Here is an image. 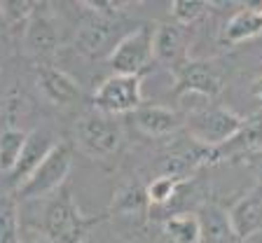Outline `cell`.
Returning a JSON list of instances; mask_svg holds the SVG:
<instances>
[{
  "instance_id": "27",
  "label": "cell",
  "mask_w": 262,
  "mask_h": 243,
  "mask_svg": "<svg viewBox=\"0 0 262 243\" xmlns=\"http://www.w3.org/2000/svg\"><path fill=\"white\" fill-rule=\"evenodd\" d=\"M255 171H257V178H260V183H262V157L257 159V166H255Z\"/></svg>"
},
{
  "instance_id": "16",
  "label": "cell",
  "mask_w": 262,
  "mask_h": 243,
  "mask_svg": "<svg viewBox=\"0 0 262 243\" xmlns=\"http://www.w3.org/2000/svg\"><path fill=\"white\" fill-rule=\"evenodd\" d=\"M257 150H262V117L248 119L234 138H229L225 145L215 147V162L236 157V154H251Z\"/></svg>"
},
{
  "instance_id": "5",
  "label": "cell",
  "mask_w": 262,
  "mask_h": 243,
  "mask_svg": "<svg viewBox=\"0 0 262 243\" xmlns=\"http://www.w3.org/2000/svg\"><path fill=\"white\" fill-rule=\"evenodd\" d=\"M152 33L147 26H138L136 31H129L117 40V47L113 49V54L108 56V63L113 68L115 75H136L141 73L155 59L152 49Z\"/></svg>"
},
{
  "instance_id": "26",
  "label": "cell",
  "mask_w": 262,
  "mask_h": 243,
  "mask_svg": "<svg viewBox=\"0 0 262 243\" xmlns=\"http://www.w3.org/2000/svg\"><path fill=\"white\" fill-rule=\"evenodd\" d=\"M255 96L262 101V77H260V80H257V84H255Z\"/></svg>"
},
{
  "instance_id": "6",
  "label": "cell",
  "mask_w": 262,
  "mask_h": 243,
  "mask_svg": "<svg viewBox=\"0 0 262 243\" xmlns=\"http://www.w3.org/2000/svg\"><path fill=\"white\" fill-rule=\"evenodd\" d=\"M143 103L141 77L136 75H110L94 92V108L103 115H124L136 113Z\"/></svg>"
},
{
  "instance_id": "24",
  "label": "cell",
  "mask_w": 262,
  "mask_h": 243,
  "mask_svg": "<svg viewBox=\"0 0 262 243\" xmlns=\"http://www.w3.org/2000/svg\"><path fill=\"white\" fill-rule=\"evenodd\" d=\"M35 3H21V0H14V3H0V14L7 24H21V21H31L33 14H35Z\"/></svg>"
},
{
  "instance_id": "23",
  "label": "cell",
  "mask_w": 262,
  "mask_h": 243,
  "mask_svg": "<svg viewBox=\"0 0 262 243\" xmlns=\"http://www.w3.org/2000/svg\"><path fill=\"white\" fill-rule=\"evenodd\" d=\"M206 3H199V0H176L171 3V16L178 26H187V24L196 21L206 12Z\"/></svg>"
},
{
  "instance_id": "8",
  "label": "cell",
  "mask_w": 262,
  "mask_h": 243,
  "mask_svg": "<svg viewBox=\"0 0 262 243\" xmlns=\"http://www.w3.org/2000/svg\"><path fill=\"white\" fill-rule=\"evenodd\" d=\"M113 19H105V16H98L92 21H84L77 31L75 38V47L80 49L84 56L89 59H96V56H105L113 54V49L117 47V42H113Z\"/></svg>"
},
{
  "instance_id": "13",
  "label": "cell",
  "mask_w": 262,
  "mask_h": 243,
  "mask_svg": "<svg viewBox=\"0 0 262 243\" xmlns=\"http://www.w3.org/2000/svg\"><path fill=\"white\" fill-rule=\"evenodd\" d=\"M38 86L52 105H73L80 98V86L68 73L54 65H42L38 73Z\"/></svg>"
},
{
  "instance_id": "9",
  "label": "cell",
  "mask_w": 262,
  "mask_h": 243,
  "mask_svg": "<svg viewBox=\"0 0 262 243\" xmlns=\"http://www.w3.org/2000/svg\"><path fill=\"white\" fill-rule=\"evenodd\" d=\"M56 147L54 143V136L49 134L47 129H35L28 134V141H26V147H24V154L16 164V168L12 171V180H14L16 189L21 187L28 178H31L35 168L49 157V152Z\"/></svg>"
},
{
  "instance_id": "10",
  "label": "cell",
  "mask_w": 262,
  "mask_h": 243,
  "mask_svg": "<svg viewBox=\"0 0 262 243\" xmlns=\"http://www.w3.org/2000/svg\"><path fill=\"white\" fill-rule=\"evenodd\" d=\"M229 225L236 238H248L262 229V185L246 192L229 211Z\"/></svg>"
},
{
  "instance_id": "1",
  "label": "cell",
  "mask_w": 262,
  "mask_h": 243,
  "mask_svg": "<svg viewBox=\"0 0 262 243\" xmlns=\"http://www.w3.org/2000/svg\"><path fill=\"white\" fill-rule=\"evenodd\" d=\"M103 220L105 217L82 215L71 189H63L45 213V232L54 243H87L92 229Z\"/></svg>"
},
{
  "instance_id": "15",
  "label": "cell",
  "mask_w": 262,
  "mask_h": 243,
  "mask_svg": "<svg viewBox=\"0 0 262 243\" xmlns=\"http://www.w3.org/2000/svg\"><path fill=\"white\" fill-rule=\"evenodd\" d=\"M155 59L162 63L180 65L185 59V33L178 24H159L152 33Z\"/></svg>"
},
{
  "instance_id": "19",
  "label": "cell",
  "mask_w": 262,
  "mask_h": 243,
  "mask_svg": "<svg viewBox=\"0 0 262 243\" xmlns=\"http://www.w3.org/2000/svg\"><path fill=\"white\" fill-rule=\"evenodd\" d=\"M26 141H28V134L21 129L7 126V129L0 131V171H5V173L14 171L24 154Z\"/></svg>"
},
{
  "instance_id": "20",
  "label": "cell",
  "mask_w": 262,
  "mask_h": 243,
  "mask_svg": "<svg viewBox=\"0 0 262 243\" xmlns=\"http://www.w3.org/2000/svg\"><path fill=\"white\" fill-rule=\"evenodd\" d=\"M164 236L171 243H199L202 222L196 215H173L164 222Z\"/></svg>"
},
{
  "instance_id": "17",
  "label": "cell",
  "mask_w": 262,
  "mask_h": 243,
  "mask_svg": "<svg viewBox=\"0 0 262 243\" xmlns=\"http://www.w3.org/2000/svg\"><path fill=\"white\" fill-rule=\"evenodd\" d=\"M202 222V238L206 243H234L236 234L229 225V213L220 211L218 206H206L199 213Z\"/></svg>"
},
{
  "instance_id": "3",
  "label": "cell",
  "mask_w": 262,
  "mask_h": 243,
  "mask_svg": "<svg viewBox=\"0 0 262 243\" xmlns=\"http://www.w3.org/2000/svg\"><path fill=\"white\" fill-rule=\"evenodd\" d=\"M75 138L82 152H87L89 157L103 159L120 150L122 126L120 122H115V117L96 110L92 115H84L75 124Z\"/></svg>"
},
{
  "instance_id": "18",
  "label": "cell",
  "mask_w": 262,
  "mask_h": 243,
  "mask_svg": "<svg viewBox=\"0 0 262 243\" xmlns=\"http://www.w3.org/2000/svg\"><path fill=\"white\" fill-rule=\"evenodd\" d=\"M262 33V3L248 5L246 10H239L225 26V40L227 42H244Z\"/></svg>"
},
{
  "instance_id": "25",
  "label": "cell",
  "mask_w": 262,
  "mask_h": 243,
  "mask_svg": "<svg viewBox=\"0 0 262 243\" xmlns=\"http://www.w3.org/2000/svg\"><path fill=\"white\" fill-rule=\"evenodd\" d=\"M19 243H54L52 238L47 236V232H40V229H26V232L21 234V238H19Z\"/></svg>"
},
{
  "instance_id": "12",
  "label": "cell",
  "mask_w": 262,
  "mask_h": 243,
  "mask_svg": "<svg viewBox=\"0 0 262 243\" xmlns=\"http://www.w3.org/2000/svg\"><path fill=\"white\" fill-rule=\"evenodd\" d=\"M24 42H26V49L31 56H35V59H49L59 49V28H56V24L47 14H38L35 12L33 19L26 24Z\"/></svg>"
},
{
  "instance_id": "21",
  "label": "cell",
  "mask_w": 262,
  "mask_h": 243,
  "mask_svg": "<svg viewBox=\"0 0 262 243\" xmlns=\"http://www.w3.org/2000/svg\"><path fill=\"white\" fill-rule=\"evenodd\" d=\"M21 229H19V208L16 199L0 192V243H19Z\"/></svg>"
},
{
  "instance_id": "11",
  "label": "cell",
  "mask_w": 262,
  "mask_h": 243,
  "mask_svg": "<svg viewBox=\"0 0 262 243\" xmlns=\"http://www.w3.org/2000/svg\"><path fill=\"white\" fill-rule=\"evenodd\" d=\"M147 192L141 183H126L124 187L115 194L113 206H110V215L115 220L126 222V227H136L145 220L147 215Z\"/></svg>"
},
{
  "instance_id": "4",
  "label": "cell",
  "mask_w": 262,
  "mask_h": 243,
  "mask_svg": "<svg viewBox=\"0 0 262 243\" xmlns=\"http://www.w3.org/2000/svg\"><path fill=\"white\" fill-rule=\"evenodd\" d=\"M73 166V152L68 145H56L49 152V157L35 168L31 178L16 189V194L21 199H45V196L54 194L63 187L68 173Z\"/></svg>"
},
{
  "instance_id": "2",
  "label": "cell",
  "mask_w": 262,
  "mask_h": 243,
  "mask_svg": "<svg viewBox=\"0 0 262 243\" xmlns=\"http://www.w3.org/2000/svg\"><path fill=\"white\" fill-rule=\"evenodd\" d=\"M244 124L246 119L227 108H204L194 110L187 117V134L206 147H220L229 138H234L244 129Z\"/></svg>"
},
{
  "instance_id": "7",
  "label": "cell",
  "mask_w": 262,
  "mask_h": 243,
  "mask_svg": "<svg viewBox=\"0 0 262 243\" xmlns=\"http://www.w3.org/2000/svg\"><path fill=\"white\" fill-rule=\"evenodd\" d=\"M223 92V75L211 61H183L176 65V94L213 98Z\"/></svg>"
},
{
  "instance_id": "14",
  "label": "cell",
  "mask_w": 262,
  "mask_h": 243,
  "mask_svg": "<svg viewBox=\"0 0 262 243\" xmlns=\"http://www.w3.org/2000/svg\"><path fill=\"white\" fill-rule=\"evenodd\" d=\"M134 122L141 134L152 136V138L171 136L180 129V117L164 105H141L134 113Z\"/></svg>"
},
{
  "instance_id": "22",
  "label": "cell",
  "mask_w": 262,
  "mask_h": 243,
  "mask_svg": "<svg viewBox=\"0 0 262 243\" xmlns=\"http://www.w3.org/2000/svg\"><path fill=\"white\" fill-rule=\"evenodd\" d=\"M183 180H185V178H176V175H166V173H164V175H159V178H155L152 183L145 187L150 206H166V204H171V199L178 194V187L183 185Z\"/></svg>"
}]
</instances>
